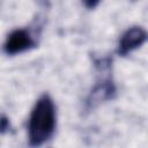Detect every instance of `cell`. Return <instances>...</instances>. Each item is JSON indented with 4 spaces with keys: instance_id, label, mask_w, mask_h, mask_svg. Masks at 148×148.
<instances>
[{
    "instance_id": "1",
    "label": "cell",
    "mask_w": 148,
    "mask_h": 148,
    "mask_svg": "<svg viewBox=\"0 0 148 148\" xmlns=\"http://www.w3.org/2000/svg\"><path fill=\"white\" fill-rule=\"evenodd\" d=\"M57 127V108L49 94H43L31 109L28 120V141L38 147L49 141Z\"/></svg>"
},
{
    "instance_id": "2",
    "label": "cell",
    "mask_w": 148,
    "mask_h": 148,
    "mask_svg": "<svg viewBox=\"0 0 148 148\" xmlns=\"http://www.w3.org/2000/svg\"><path fill=\"white\" fill-rule=\"evenodd\" d=\"M36 46V39L28 29H15L6 38L3 50L9 56L25 52Z\"/></svg>"
},
{
    "instance_id": "3",
    "label": "cell",
    "mask_w": 148,
    "mask_h": 148,
    "mask_svg": "<svg viewBox=\"0 0 148 148\" xmlns=\"http://www.w3.org/2000/svg\"><path fill=\"white\" fill-rule=\"evenodd\" d=\"M146 39L147 32L142 27H131L120 36L117 46V53L121 57H125L140 47L146 42Z\"/></svg>"
},
{
    "instance_id": "4",
    "label": "cell",
    "mask_w": 148,
    "mask_h": 148,
    "mask_svg": "<svg viewBox=\"0 0 148 148\" xmlns=\"http://www.w3.org/2000/svg\"><path fill=\"white\" fill-rule=\"evenodd\" d=\"M114 92H116V88H114V84L111 82V80L103 79L91 90V92L88 97V103L91 105H95L96 103H101V102L111 99L113 97Z\"/></svg>"
},
{
    "instance_id": "5",
    "label": "cell",
    "mask_w": 148,
    "mask_h": 148,
    "mask_svg": "<svg viewBox=\"0 0 148 148\" xmlns=\"http://www.w3.org/2000/svg\"><path fill=\"white\" fill-rule=\"evenodd\" d=\"M81 1H82V3L84 5L86 8H88V9H94V8H96V7L99 5V2H101L102 0H81Z\"/></svg>"
}]
</instances>
